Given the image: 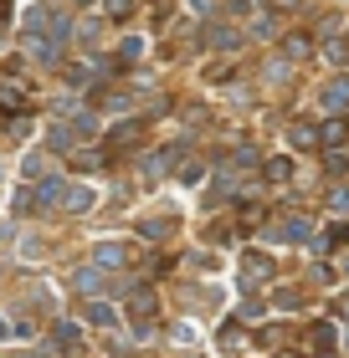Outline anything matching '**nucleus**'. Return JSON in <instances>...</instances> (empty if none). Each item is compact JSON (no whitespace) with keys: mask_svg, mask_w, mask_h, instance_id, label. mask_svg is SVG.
Returning a JSON list of instances; mask_svg holds the SVG:
<instances>
[{"mask_svg":"<svg viewBox=\"0 0 349 358\" xmlns=\"http://www.w3.org/2000/svg\"><path fill=\"white\" fill-rule=\"evenodd\" d=\"M87 205H93V190H83V184H77V190H67V210H77V215H83Z\"/></svg>","mask_w":349,"mask_h":358,"instance_id":"obj_9","label":"nucleus"},{"mask_svg":"<svg viewBox=\"0 0 349 358\" xmlns=\"http://www.w3.org/2000/svg\"><path fill=\"white\" fill-rule=\"evenodd\" d=\"M288 57H293V62L308 57V36H293V42H288Z\"/></svg>","mask_w":349,"mask_h":358,"instance_id":"obj_12","label":"nucleus"},{"mask_svg":"<svg viewBox=\"0 0 349 358\" xmlns=\"http://www.w3.org/2000/svg\"><path fill=\"white\" fill-rule=\"evenodd\" d=\"M103 6H108L113 16H119V10H128V0H103Z\"/></svg>","mask_w":349,"mask_h":358,"instance_id":"obj_15","label":"nucleus"},{"mask_svg":"<svg viewBox=\"0 0 349 358\" xmlns=\"http://www.w3.org/2000/svg\"><path fill=\"white\" fill-rule=\"evenodd\" d=\"M318 143H324V149H344V143H349V123H344V118H329L324 134H318Z\"/></svg>","mask_w":349,"mask_h":358,"instance_id":"obj_3","label":"nucleus"},{"mask_svg":"<svg viewBox=\"0 0 349 358\" xmlns=\"http://www.w3.org/2000/svg\"><path fill=\"white\" fill-rule=\"evenodd\" d=\"M273 241H314V220L308 215H288L282 225H273Z\"/></svg>","mask_w":349,"mask_h":358,"instance_id":"obj_2","label":"nucleus"},{"mask_svg":"<svg viewBox=\"0 0 349 358\" xmlns=\"http://www.w3.org/2000/svg\"><path fill=\"white\" fill-rule=\"evenodd\" d=\"M205 42H211L216 51H231V42H237V36H231V26H211V31H205Z\"/></svg>","mask_w":349,"mask_h":358,"instance_id":"obj_7","label":"nucleus"},{"mask_svg":"<svg viewBox=\"0 0 349 358\" xmlns=\"http://www.w3.org/2000/svg\"><path fill=\"white\" fill-rule=\"evenodd\" d=\"M98 267H124V246L103 241V246H98Z\"/></svg>","mask_w":349,"mask_h":358,"instance_id":"obj_6","label":"nucleus"},{"mask_svg":"<svg viewBox=\"0 0 349 358\" xmlns=\"http://www.w3.org/2000/svg\"><path fill=\"white\" fill-rule=\"evenodd\" d=\"M57 200H67V184H62V179H46L42 190H36V205H57Z\"/></svg>","mask_w":349,"mask_h":358,"instance_id":"obj_5","label":"nucleus"},{"mask_svg":"<svg viewBox=\"0 0 349 358\" xmlns=\"http://www.w3.org/2000/svg\"><path fill=\"white\" fill-rule=\"evenodd\" d=\"M190 6H196V10H201V16H211V0H190Z\"/></svg>","mask_w":349,"mask_h":358,"instance_id":"obj_16","label":"nucleus"},{"mask_svg":"<svg viewBox=\"0 0 349 358\" xmlns=\"http://www.w3.org/2000/svg\"><path fill=\"white\" fill-rule=\"evenodd\" d=\"M237 10H247V0H237Z\"/></svg>","mask_w":349,"mask_h":358,"instance_id":"obj_17","label":"nucleus"},{"mask_svg":"<svg viewBox=\"0 0 349 358\" xmlns=\"http://www.w3.org/2000/svg\"><path fill=\"white\" fill-rule=\"evenodd\" d=\"M293 143H298V149H314L318 143V134H314V123H293V134H288Z\"/></svg>","mask_w":349,"mask_h":358,"instance_id":"obj_8","label":"nucleus"},{"mask_svg":"<svg viewBox=\"0 0 349 358\" xmlns=\"http://www.w3.org/2000/svg\"><path fill=\"white\" fill-rule=\"evenodd\" d=\"M324 108H329V113L349 108V77H334V82L324 87Z\"/></svg>","mask_w":349,"mask_h":358,"instance_id":"obj_4","label":"nucleus"},{"mask_svg":"<svg viewBox=\"0 0 349 358\" xmlns=\"http://www.w3.org/2000/svg\"><path fill=\"white\" fill-rule=\"evenodd\" d=\"M247 276H267V256H247Z\"/></svg>","mask_w":349,"mask_h":358,"instance_id":"obj_14","label":"nucleus"},{"mask_svg":"<svg viewBox=\"0 0 349 358\" xmlns=\"http://www.w3.org/2000/svg\"><path fill=\"white\" fill-rule=\"evenodd\" d=\"M77 287H83L87 297H98V287H103V276H98V271H77Z\"/></svg>","mask_w":349,"mask_h":358,"instance_id":"obj_10","label":"nucleus"},{"mask_svg":"<svg viewBox=\"0 0 349 358\" xmlns=\"http://www.w3.org/2000/svg\"><path fill=\"white\" fill-rule=\"evenodd\" d=\"M329 205H334V210H339V215H349V184H339V190H334V195H329Z\"/></svg>","mask_w":349,"mask_h":358,"instance_id":"obj_11","label":"nucleus"},{"mask_svg":"<svg viewBox=\"0 0 349 358\" xmlns=\"http://www.w3.org/2000/svg\"><path fill=\"white\" fill-rule=\"evenodd\" d=\"M26 31H36V42H67L72 36V21L62 16V10H51V6H36L31 16H26Z\"/></svg>","mask_w":349,"mask_h":358,"instance_id":"obj_1","label":"nucleus"},{"mask_svg":"<svg viewBox=\"0 0 349 358\" xmlns=\"http://www.w3.org/2000/svg\"><path fill=\"white\" fill-rule=\"evenodd\" d=\"M329 57L339 62V67H349V36H344V42H334V46H329Z\"/></svg>","mask_w":349,"mask_h":358,"instance_id":"obj_13","label":"nucleus"}]
</instances>
